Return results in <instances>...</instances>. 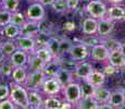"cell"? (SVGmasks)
Listing matches in <instances>:
<instances>
[{
	"mask_svg": "<svg viewBox=\"0 0 125 109\" xmlns=\"http://www.w3.org/2000/svg\"><path fill=\"white\" fill-rule=\"evenodd\" d=\"M110 96H111V91H109V89L105 88V87L100 86V87H96L93 97L95 98L100 105H102V104L109 103Z\"/></svg>",
	"mask_w": 125,
	"mask_h": 109,
	"instance_id": "cell-20",
	"label": "cell"
},
{
	"mask_svg": "<svg viewBox=\"0 0 125 109\" xmlns=\"http://www.w3.org/2000/svg\"><path fill=\"white\" fill-rule=\"evenodd\" d=\"M76 107L80 109H100V104L96 100L93 96L90 97H82Z\"/></svg>",
	"mask_w": 125,
	"mask_h": 109,
	"instance_id": "cell-23",
	"label": "cell"
},
{
	"mask_svg": "<svg viewBox=\"0 0 125 109\" xmlns=\"http://www.w3.org/2000/svg\"><path fill=\"white\" fill-rule=\"evenodd\" d=\"M46 79H47V76H46V74L44 73L42 70L31 71V73H28L24 85L27 87L30 91H38L42 87Z\"/></svg>",
	"mask_w": 125,
	"mask_h": 109,
	"instance_id": "cell-3",
	"label": "cell"
},
{
	"mask_svg": "<svg viewBox=\"0 0 125 109\" xmlns=\"http://www.w3.org/2000/svg\"><path fill=\"white\" fill-rule=\"evenodd\" d=\"M15 108H16V105L10 98H6L3 100H0V109H15Z\"/></svg>",
	"mask_w": 125,
	"mask_h": 109,
	"instance_id": "cell-40",
	"label": "cell"
},
{
	"mask_svg": "<svg viewBox=\"0 0 125 109\" xmlns=\"http://www.w3.org/2000/svg\"><path fill=\"white\" fill-rule=\"evenodd\" d=\"M26 19H27V18H25L23 13H21V12L15 11V12H13V13H12L11 23L15 24V25H18V26H22L23 24L25 23L26 21H27Z\"/></svg>",
	"mask_w": 125,
	"mask_h": 109,
	"instance_id": "cell-36",
	"label": "cell"
},
{
	"mask_svg": "<svg viewBox=\"0 0 125 109\" xmlns=\"http://www.w3.org/2000/svg\"><path fill=\"white\" fill-rule=\"evenodd\" d=\"M2 33H3L4 37L9 38V39H15L20 35V26L13 23H9L6 26H3Z\"/></svg>",
	"mask_w": 125,
	"mask_h": 109,
	"instance_id": "cell-26",
	"label": "cell"
},
{
	"mask_svg": "<svg viewBox=\"0 0 125 109\" xmlns=\"http://www.w3.org/2000/svg\"><path fill=\"white\" fill-rule=\"evenodd\" d=\"M108 61H109V64L111 65V67L115 68V69L125 68V57L123 56V54L120 51V49L110 51Z\"/></svg>",
	"mask_w": 125,
	"mask_h": 109,
	"instance_id": "cell-16",
	"label": "cell"
},
{
	"mask_svg": "<svg viewBox=\"0 0 125 109\" xmlns=\"http://www.w3.org/2000/svg\"><path fill=\"white\" fill-rule=\"evenodd\" d=\"M0 48H1L2 51L4 52L6 57H9V58H10V56L13 54L16 49H18L16 44L14 43L13 40H7V42L1 43L0 44Z\"/></svg>",
	"mask_w": 125,
	"mask_h": 109,
	"instance_id": "cell-28",
	"label": "cell"
},
{
	"mask_svg": "<svg viewBox=\"0 0 125 109\" xmlns=\"http://www.w3.org/2000/svg\"><path fill=\"white\" fill-rule=\"evenodd\" d=\"M93 65L87 61H77L74 67V76L80 80H86L93 72Z\"/></svg>",
	"mask_w": 125,
	"mask_h": 109,
	"instance_id": "cell-10",
	"label": "cell"
},
{
	"mask_svg": "<svg viewBox=\"0 0 125 109\" xmlns=\"http://www.w3.org/2000/svg\"><path fill=\"white\" fill-rule=\"evenodd\" d=\"M123 20H124V21H125V15H124V19H123Z\"/></svg>",
	"mask_w": 125,
	"mask_h": 109,
	"instance_id": "cell-49",
	"label": "cell"
},
{
	"mask_svg": "<svg viewBox=\"0 0 125 109\" xmlns=\"http://www.w3.org/2000/svg\"><path fill=\"white\" fill-rule=\"evenodd\" d=\"M28 52L24 51L22 49H16L10 56V61L13 67H26L28 61Z\"/></svg>",
	"mask_w": 125,
	"mask_h": 109,
	"instance_id": "cell-12",
	"label": "cell"
},
{
	"mask_svg": "<svg viewBox=\"0 0 125 109\" xmlns=\"http://www.w3.org/2000/svg\"><path fill=\"white\" fill-rule=\"evenodd\" d=\"M72 46H73L72 42H70V40L66 39V38H63V39L60 40V56L69 54V51L72 48Z\"/></svg>",
	"mask_w": 125,
	"mask_h": 109,
	"instance_id": "cell-37",
	"label": "cell"
},
{
	"mask_svg": "<svg viewBox=\"0 0 125 109\" xmlns=\"http://www.w3.org/2000/svg\"><path fill=\"white\" fill-rule=\"evenodd\" d=\"M0 44H1V36H0Z\"/></svg>",
	"mask_w": 125,
	"mask_h": 109,
	"instance_id": "cell-48",
	"label": "cell"
},
{
	"mask_svg": "<svg viewBox=\"0 0 125 109\" xmlns=\"http://www.w3.org/2000/svg\"><path fill=\"white\" fill-rule=\"evenodd\" d=\"M108 1H109L110 3H112V4H117V3H121V2H123L124 0H108Z\"/></svg>",
	"mask_w": 125,
	"mask_h": 109,
	"instance_id": "cell-46",
	"label": "cell"
},
{
	"mask_svg": "<svg viewBox=\"0 0 125 109\" xmlns=\"http://www.w3.org/2000/svg\"><path fill=\"white\" fill-rule=\"evenodd\" d=\"M125 15V9L122 7L117 6V4H113L112 7H110L108 9L107 16L109 19H111L112 21H121L124 19Z\"/></svg>",
	"mask_w": 125,
	"mask_h": 109,
	"instance_id": "cell-22",
	"label": "cell"
},
{
	"mask_svg": "<svg viewBox=\"0 0 125 109\" xmlns=\"http://www.w3.org/2000/svg\"><path fill=\"white\" fill-rule=\"evenodd\" d=\"M12 13L7 10L0 11V26H6L7 24L11 23Z\"/></svg>",
	"mask_w": 125,
	"mask_h": 109,
	"instance_id": "cell-38",
	"label": "cell"
},
{
	"mask_svg": "<svg viewBox=\"0 0 125 109\" xmlns=\"http://www.w3.org/2000/svg\"><path fill=\"white\" fill-rule=\"evenodd\" d=\"M110 55V50L105 47L104 44H96L91 47L90 57L95 61H107Z\"/></svg>",
	"mask_w": 125,
	"mask_h": 109,
	"instance_id": "cell-9",
	"label": "cell"
},
{
	"mask_svg": "<svg viewBox=\"0 0 125 109\" xmlns=\"http://www.w3.org/2000/svg\"><path fill=\"white\" fill-rule=\"evenodd\" d=\"M15 44L19 49H22L26 52H30V54L35 52L36 46H37L34 37L24 36V35H19L18 37L15 38Z\"/></svg>",
	"mask_w": 125,
	"mask_h": 109,
	"instance_id": "cell-7",
	"label": "cell"
},
{
	"mask_svg": "<svg viewBox=\"0 0 125 109\" xmlns=\"http://www.w3.org/2000/svg\"><path fill=\"white\" fill-rule=\"evenodd\" d=\"M27 65L31 69V71H36V70H42L46 65V62H44L35 52L28 56Z\"/></svg>",
	"mask_w": 125,
	"mask_h": 109,
	"instance_id": "cell-25",
	"label": "cell"
},
{
	"mask_svg": "<svg viewBox=\"0 0 125 109\" xmlns=\"http://www.w3.org/2000/svg\"><path fill=\"white\" fill-rule=\"evenodd\" d=\"M27 71H26L25 67H14L13 71H12V80H13L14 83L18 84H22L24 85L26 82V79H27Z\"/></svg>",
	"mask_w": 125,
	"mask_h": 109,
	"instance_id": "cell-19",
	"label": "cell"
},
{
	"mask_svg": "<svg viewBox=\"0 0 125 109\" xmlns=\"http://www.w3.org/2000/svg\"><path fill=\"white\" fill-rule=\"evenodd\" d=\"M9 98L16 105V107L20 108H30L28 104V92L22 84L14 83L11 86V92Z\"/></svg>",
	"mask_w": 125,
	"mask_h": 109,
	"instance_id": "cell-1",
	"label": "cell"
},
{
	"mask_svg": "<svg viewBox=\"0 0 125 109\" xmlns=\"http://www.w3.org/2000/svg\"><path fill=\"white\" fill-rule=\"evenodd\" d=\"M37 1L40 2L42 6H51V4L53 3L54 0H37Z\"/></svg>",
	"mask_w": 125,
	"mask_h": 109,
	"instance_id": "cell-43",
	"label": "cell"
},
{
	"mask_svg": "<svg viewBox=\"0 0 125 109\" xmlns=\"http://www.w3.org/2000/svg\"><path fill=\"white\" fill-rule=\"evenodd\" d=\"M63 95L65 97V100L71 103L72 105H75L80 101L82 98V93H81V84L72 82L68 84L66 86L63 87Z\"/></svg>",
	"mask_w": 125,
	"mask_h": 109,
	"instance_id": "cell-4",
	"label": "cell"
},
{
	"mask_svg": "<svg viewBox=\"0 0 125 109\" xmlns=\"http://www.w3.org/2000/svg\"><path fill=\"white\" fill-rule=\"evenodd\" d=\"M69 11H76L80 7V0H66Z\"/></svg>",
	"mask_w": 125,
	"mask_h": 109,
	"instance_id": "cell-41",
	"label": "cell"
},
{
	"mask_svg": "<svg viewBox=\"0 0 125 109\" xmlns=\"http://www.w3.org/2000/svg\"><path fill=\"white\" fill-rule=\"evenodd\" d=\"M28 104H30V108L39 109L44 105V99L37 91H30L28 92Z\"/></svg>",
	"mask_w": 125,
	"mask_h": 109,
	"instance_id": "cell-24",
	"label": "cell"
},
{
	"mask_svg": "<svg viewBox=\"0 0 125 109\" xmlns=\"http://www.w3.org/2000/svg\"><path fill=\"white\" fill-rule=\"evenodd\" d=\"M71 109L73 108V106H72L71 103H69V101H65V103H61V106H60V109Z\"/></svg>",
	"mask_w": 125,
	"mask_h": 109,
	"instance_id": "cell-42",
	"label": "cell"
},
{
	"mask_svg": "<svg viewBox=\"0 0 125 109\" xmlns=\"http://www.w3.org/2000/svg\"><path fill=\"white\" fill-rule=\"evenodd\" d=\"M73 76H74V73L71 71V70L68 69V68L61 67L60 68V70L58 71L57 75L54 77L58 80V82L61 84L62 88H63L64 86H66L68 84L73 82Z\"/></svg>",
	"mask_w": 125,
	"mask_h": 109,
	"instance_id": "cell-15",
	"label": "cell"
},
{
	"mask_svg": "<svg viewBox=\"0 0 125 109\" xmlns=\"http://www.w3.org/2000/svg\"><path fill=\"white\" fill-rule=\"evenodd\" d=\"M108 104L111 106V108H123L125 105V94L122 87L111 92V96Z\"/></svg>",
	"mask_w": 125,
	"mask_h": 109,
	"instance_id": "cell-13",
	"label": "cell"
},
{
	"mask_svg": "<svg viewBox=\"0 0 125 109\" xmlns=\"http://www.w3.org/2000/svg\"><path fill=\"white\" fill-rule=\"evenodd\" d=\"M86 12L91 18L100 20L102 18H105L108 8L101 0H90L86 6Z\"/></svg>",
	"mask_w": 125,
	"mask_h": 109,
	"instance_id": "cell-2",
	"label": "cell"
},
{
	"mask_svg": "<svg viewBox=\"0 0 125 109\" xmlns=\"http://www.w3.org/2000/svg\"><path fill=\"white\" fill-rule=\"evenodd\" d=\"M69 55L73 61H82V60H85L90 55V50L87 47V45L84 43L76 44V45L73 44L72 48L69 51Z\"/></svg>",
	"mask_w": 125,
	"mask_h": 109,
	"instance_id": "cell-5",
	"label": "cell"
},
{
	"mask_svg": "<svg viewBox=\"0 0 125 109\" xmlns=\"http://www.w3.org/2000/svg\"><path fill=\"white\" fill-rule=\"evenodd\" d=\"M114 30V21H112L111 19L102 18L100 20H98V28H97V34L101 37H107L112 33V31Z\"/></svg>",
	"mask_w": 125,
	"mask_h": 109,
	"instance_id": "cell-11",
	"label": "cell"
},
{
	"mask_svg": "<svg viewBox=\"0 0 125 109\" xmlns=\"http://www.w3.org/2000/svg\"><path fill=\"white\" fill-rule=\"evenodd\" d=\"M42 91L47 96H54L59 94L62 89L61 84L58 82L56 77H47L42 85Z\"/></svg>",
	"mask_w": 125,
	"mask_h": 109,
	"instance_id": "cell-8",
	"label": "cell"
},
{
	"mask_svg": "<svg viewBox=\"0 0 125 109\" xmlns=\"http://www.w3.org/2000/svg\"><path fill=\"white\" fill-rule=\"evenodd\" d=\"M45 6H42L40 2H34L28 7L27 11H26V18L30 21H35V22H39L42 20H44L45 18Z\"/></svg>",
	"mask_w": 125,
	"mask_h": 109,
	"instance_id": "cell-6",
	"label": "cell"
},
{
	"mask_svg": "<svg viewBox=\"0 0 125 109\" xmlns=\"http://www.w3.org/2000/svg\"><path fill=\"white\" fill-rule=\"evenodd\" d=\"M39 32V24H38V22L35 21L27 20L22 26H20V35L35 37Z\"/></svg>",
	"mask_w": 125,
	"mask_h": 109,
	"instance_id": "cell-14",
	"label": "cell"
},
{
	"mask_svg": "<svg viewBox=\"0 0 125 109\" xmlns=\"http://www.w3.org/2000/svg\"><path fill=\"white\" fill-rule=\"evenodd\" d=\"M1 1H2V0H0V2H1Z\"/></svg>",
	"mask_w": 125,
	"mask_h": 109,
	"instance_id": "cell-50",
	"label": "cell"
},
{
	"mask_svg": "<svg viewBox=\"0 0 125 109\" xmlns=\"http://www.w3.org/2000/svg\"><path fill=\"white\" fill-rule=\"evenodd\" d=\"M96 87L94 85H91L87 80H83V83L81 84V93H82V97H90L94 95Z\"/></svg>",
	"mask_w": 125,
	"mask_h": 109,
	"instance_id": "cell-30",
	"label": "cell"
},
{
	"mask_svg": "<svg viewBox=\"0 0 125 109\" xmlns=\"http://www.w3.org/2000/svg\"><path fill=\"white\" fill-rule=\"evenodd\" d=\"M60 106H61V101L57 97H54V96H48L44 100L42 107L46 109H60Z\"/></svg>",
	"mask_w": 125,
	"mask_h": 109,
	"instance_id": "cell-31",
	"label": "cell"
},
{
	"mask_svg": "<svg viewBox=\"0 0 125 109\" xmlns=\"http://www.w3.org/2000/svg\"><path fill=\"white\" fill-rule=\"evenodd\" d=\"M35 54L37 55L44 62H46V63H47V62H49V61H51V60L54 58L53 56H52L51 52H50V50L48 49L47 47H39V48H37V49L35 50Z\"/></svg>",
	"mask_w": 125,
	"mask_h": 109,
	"instance_id": "cell-29",
	"label": "cell"
},
{
	"mask_svg": "<svg viewBox=\"0 0 125 109\" xmlns=\"http://www.w3.org/2000/svg\"><path fill=\"white\" fill-rule=\"evenodd\" d=\"M122 89H123V92H124V94H125V84H124V86L122 87Z\"/></svg>",
	"mask_w": 125,
	"mask_h": 109,
	"instance_id": "cell-47",
	"label": "cell"
},
{
	"mask_svg": "<svg viewBox=\"0 0 125 109\" xmlns=\"http://www.w3.org/2000/svg\"><path fill=\"white\" fill-rule=\"evenodd\" d=\"M86 80L95 87H100V86H103V84L105 83V75L101 71L93 70V72L89 74V76Z\"/></svg>",
	"mask_w": 125,
	"mask_h": 109,
	"instance_id": "cell-21",
	"label": "cell"
},
{
	"mask_svg": "<svg viewBox=\"0 0 125 109\" xmlns=\"http://www.w3.org/2000/svg\"><path fill=\"white\" fill-rule=\"evenodd\" d=\"M103 44L105 45V47L110 50V51H113V50H119L120 47H121V42L115 38H112V37H108L107 39L103 42Z\"/></svg>",
	"mask_w": 125,
	"mask_h": 109,
	"instance_id": "cell-35",
	"label": "cell"
},
{
	"mask_svg": "<svg viewBox=\"0 0 125 109\" xmlns=\"http://www.w3.org/2000/svg\"><path fill=\"white\" fill-rule=\"evenodd\" d=\"M97 28H98V21L95 18H86L83 21V25H82V32L85 35H94L97 34Z\"/></svg>",
	"mask_w": 125,
	"mask_h": 109,
	"instance_id": "cell-18",
	"label": "cell"
},
{
	"mask_svg": "<svg viewBox=\"0 0 125 109\" xmlns=\"http://www.w3.org/2000/svg\"><path fill=\"white\" fill-rule=\"evenodd\" d=\"M60 68H61V61H60V58L57 57L53 58L51 61L47 62L42 71L47 77H54L57 75L58 71L60 70Z\"/></svg>",
	"mask_w": 125,
	"mask_h": 109,
	"instance_id": "cell-17",
	"label": "cell"
},
{
	"mask_svg": "<svg viewBox=\"0 0 125 109\" xmlns=\"http://www.w3.org/2000/svg\"><path fill=\"white\" fill-rule=\"evenodd\" d=\"M13 65H12L11 61L9 62H2L0 63V74L4 77H9L12 75V71H13Z\"/></svg>",
	"mask_w": 125,
	"mask_h": 109,
	"instance_id": "cell-34",
	"label": "cell"
},
{
	"mask_svg": "<svg viewBox=\"0 0 125 109\" xmlns=\"http://www.w3.org/2000/svg\"><path fill=\"white\" fill-rule=\"evenodd\" d=\"M46 47L50 50V52H51L54 58L60 57V40L59 39H57L54 37H50Z\"/></svg>",
	"mask_w": 125,
	"mask_h": 109,
	"instance_id": "cell-27",
	"label": "cell"
},
{
	"mask_svg": "<svg viewBox=\"0 0 125 109\" xmlns=\"http://www.w3.org/2000/svg\"><path fill=\"white\" fill-rule=\"evenodd\" d=\"M2 8L3 10H7L11 13L18 11L19 4H20V0H2L1 1Z\"/></svg>",
	"mask_w": 125,
	"mask_h": 109,
	"instance_id": "cell-32",
	"label": "cell"
},
{
	"mask_svg": "<svg viewBox=\"0 0 125 109\" xmlns=\"http://www.w3.org/2000/svg\"><path fill=\"white\" fill-rule=\"evenodd\" d=\"M51 7L53 9V11L57 12V13H64L65 11H68L66 0H54Z\"/></svg>",
	"mask_w": 125,
	"mask_h": 109,
	"instance_id": "cell-33",
	"label": "cell"
},
{
	"mask_svg": "<svg viewBox=\"0 0 125 109\" xmlns=\"http://www.w3.org/2000/svg\"><path fill=\"white\" fill-rule=\"evenodd\" d=\"M120 51L123 54V56L125 57V43L123 44H121V47H120Z\"/></svg>",
	"mask_w": 125,
	"mask_h": 109,
	"instance_id": "cell-45",
	"label": "cell"
},
{
	"mask_svg": "<svg viewBox=\"0 0 125 109\" xmlns=\"http://www.w3.org/2000/svg\"><path fill=\"white\" fill-rule=\"evenodd\" d=\"M11 88L6 84H1L0 85V100H3L6 98H9L10 96Z\"/></svg>",
	"mask_w": 125,
	"mask_h": 109,
	"instance_id": "cell-39",
	"label": "cell"
},
{
	"mask_svg": "<svg viewBox=\"0 0 125 109\" xmlns=\"http://www.w3.org/2000/svg\"><path fill=\"white\" fill-rule=\"evenodd\" d=\"M4 59H6V55H4V52L2 51V49L0 48V63H2V62L4 61Z\"/></svg>",
	"mask_w": 125,
	"mask_h": 109,
	"instance_id": "cell-44",
	"label": "cell"
}]
</instances>
